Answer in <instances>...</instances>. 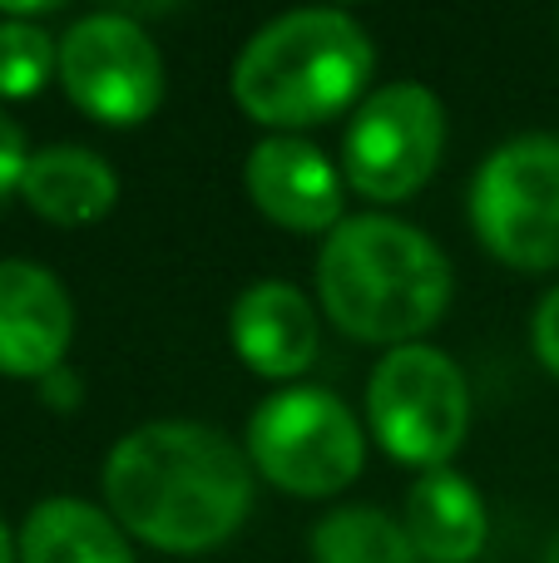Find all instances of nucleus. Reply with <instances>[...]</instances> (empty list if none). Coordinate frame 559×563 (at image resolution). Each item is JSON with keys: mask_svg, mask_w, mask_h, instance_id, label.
Wrapping results in <instances>:
<instances>
[{"mask_svg": "<svg viewBox=\"0 0 559 563\" xmlns=\"http://www.w3.org/2000/svg\"><path fill=\"white\" fill-rule=\"evenodd\" d=\"M75 341V301L65 282L30 257H0V376L45 380Z\"/></svg>", "mask_w": 559, "mask_h": 563, "instance_id": "nucleus-10", "label": "nucleus"}, {"mask_svg": "<svg viewBox=\"0 0 559 563\" xmlns=\"http://www.w3.org/2000/svg\"><path fill=\"white\" fill-rule=\"evenodd\" d=\"M471 228L515 273L559 267V134H515L471 178Z\"/></svg>", "mask_w": 559, "mask_h": 563, "instance_id": "nucleus-6", "label": "nucleus"}, {"mask_svg": "<svg viewBox=\"0 0 559 563\" xmlns=\"http://www.w3.org/2000/svg\"><path fill=\"white\" fill-rule=\"evenodd\" d=\"M406 534H412L416 559L426 563H475L491 534L485 499L461 470H426L406 489Z\"/></svg>", "mask_w": 559, "mask_h": 563, "instance_id": "nucleus-13", "label": "nucleus"}, {"mask_svg": "<svg viewBox=\"0 0 559 563\" xmlns=\"http://www.w3.org/2000/svg\"><path fill=\"white\" fill-rule=\"evenodd\" d=\"M530 351L545 371L559 380V282L535 301V317H530Z\"/></svg>", "mask_w": 559, "mask_h": 563, "instance_id": "nucleus-17", "label": "nucleus"}, {"mask_svg": "<svg viewBox=\"0 0 559 563\" xmlns=\"http://www.w3.org/2000/svg\"><path fill=\"white\" fill-rule=\"evenodd\" d=\"M456 291L436 238L392 213H357L322 238L317 297L332 327L366 346H412L446 317Z\"/></svg>", "mask_w": 559, "mask_h": 563, "instance_id": "nucleus-2", "label": "nucleus"}, {"mask_svg": "<svg viewBox=\"0 0 559 563\" xmlns=\"http://www.w3.org/2000/svg\"><path fill=\"white\" fill-rule=\"evenodd\" d=\"M366 435L412 470H446L471 435V386L441 346L386 351L366 376Z\"/></svg>", "mask_w": 559, "mask_h": 563, "instance_id": "nucleus-5", "label": "nucleus"}, {"mask_svg": "<svg viewBox=\"0 0 559 563\" xmlns=\"http://www.w3.org/2000/svg\"><path fill=\"white\" fill-rule=\"evenodd\" d=\"M20 198L35 218L55 228H89L114 213L119 203V174L105 154L85 144H45L30 148Z\"/></svg>", "mask_w": 559, "mask_h": 563, "instance_id": "nucleus-12", "label": "nucleus"}, {"mask_svg": "<svg viewBox=\"0 0 559 563\" xmlns=\"http://www.w3.org/2000/svg\"><path fill=\"white\" fill-rule=\"evenodd\" d=\"M59 75V35L40 20L0 15V99H35Z\"/></svg>", "mask_w": 559, "mask_h": 563, "instance_id": "nucleus-16", "label": "nucleus"}, {"mask_svg": "<svg viewBox=\"0 0 559 563\" xmlns=\"http://www.w3.org/2000/svg\"><path fill=\"white\" fill-rule=\"evenodd\" d=\"M59 89L105 129H139L164 104V55L129 10L79 15L59 35Z\"/></svg>", "mask_w": 559, "mask_h": 563, "instance_id": "nucleus-8", "label": "nucleus"}, {"mask_svg": "<svg viewBox=\"0 0 559 563\" xmlns=\"http://www.w3.org/2000/svg\"><path fill=\"white\" fill-rule=\"evenodd\" d=\"M20 563H134L114 515L75 495H50L20 525Z\"/></svg>", "mask_w": 559, "mask_h": 563, "instance_id": "nucleus-14", "label": "nucleus"}, {"mask_svg": "<svg viewBox=\"0 0 559 563\" xmlns=\"http://www.w3.org/2000/svg\"><path fill=\"white\" fill-rule=\"evenodd\" d=\"M243 455L253 475L297 499H332L366 465V430L322 386H287L248 416Z\"/></svg>", "mask_w": 559, "mask_h": 563, "instance_id": "nucleus-4", "label": "nucleus"}, {"mask_svg": "<svg viewBox=\"0 0 559 563\" xmlns=\"http://www.w3.org/2000/svg\"><path fill=\"white\" fill-rule=\"evenodd\" d=\"M446 154V104L416 79H392L352 109L342 134V178L357 198L392 208L436 178Z\"/></svg>", "mask_w": 559, "mask_h": 563, "instance_id": "nucleus-7", "label": "nucleus"}, {"mask_svg": "<svg viewBox=\"0 0 559 563\" xmlns=\"http://www.w3.org/2000/svg\"><path fill=\"white\" fill-rule=\"evenodd\" d=\"M243 188L253 208L287 233H332L347 223V178L303 134H267L248 148Z\"/></svg>", "mask_w": 559, "mask_h": 563, "instance_id": "nucleus-9", "label": "nucleus"}, {"mask_svg": "<svg viewBox=\"0 0 559 563\" xmlns=\"http://www.w3.org/2000/svg\"><path fill=\"white\" fill-rule=\"evenodd\" d=\"M99 489L129 539L188 559L223 549L243 529L253 509V465L218 426L149 420L105 455Z\"/></svg>", "mask_w": 559, "mask_h": 563, "instance_id": "nucleus-1", "label": "nucleus"}, {"mask_svg": "<svg viewBox=\"0 0 559 563\" xmlns=\"http://www.w3.org/2000/svg\"><path fill=\"white\" fill-rule=\"evenodd\" d=\"M313 563H421L402 519L376 505H337L307 529Z\"/></svg>", "mask_w": 559, "mask_h": 563, "instance_id": "nucleus-15", "label": "nucleus"}, {"mask_svg": "<svg viewBox=\"0 0 559 563\" xmlns=\"http://www.w3.org/2000/svg\"><path fill=\"white\" fill-rule=\"evenodd\" d=\"M372 69L376 49L362 20L313 5L287 10L253 30V40L233 59L228 89L253 124L297 134L362 104Z\"/></svg>", "mask_w": 559, "mask_h": 563, "instance_id": "nucleus-3", "label": "nucleus"}, {"mask_svg": "<svg viewBox=\"0 0 559 563\" xmlns=\"http://www.w3.org/2000/svg\"><path fill=\"white\" fill-rule=\"evenodd\" d=\"M228 341L253 376L297 380L303 371H313L317 351H322V327H317V307L303 287L263 277L238 291L233 311H228Z\"/></svg>", "mask_w": 559, "mask_h": 563, "instance_id": "nucleus-11", "label": "nucleus"}, {"mask_svg": "<svg viewBox=\"0 0 559 563\" xmlns=\"http://www.w3.org/2000/svg\"><path fill=\"white\" fill-rule=\"evenodd\" d=\"M25 164H30V148H25V134L20 124L0 109V203L10 194H20V178H25Z\"/></svg>", "mask_w": 559, "mask_h": 563, "instance_id": "nucleus-18", "label": "nucleus"}, {"mask_svg": "<svg viewBox=\"0 0 559 563\" xmlns=\"http://www.w3.org/2000/svg\"><path fill=\"white\" fill-rule=\"evenodd\" d=\"M35 386H40V400H45L50 410H79V406H85V380H79L75 366L50 371V376L35 380Z\"/></svg>", "mask_w": 559, "mask_h": 563, "instance_id": "nucleus-19", "label": "nucleus"}, {"mask_svg": "<svg viewBox=\"0 0 559 563\" xmlns=\"http://www.w3.org/2000/svg\"><path fill=\"white\" fill-rule=\"evenodd\" d=\"M0 563H20V549H15V539H10L6 525H0Z\"/></svg>", "mask_w": 559, "mask_h": 563, "instance_id": "nucleus-20", "label": "nucleus"}]
</instances>
